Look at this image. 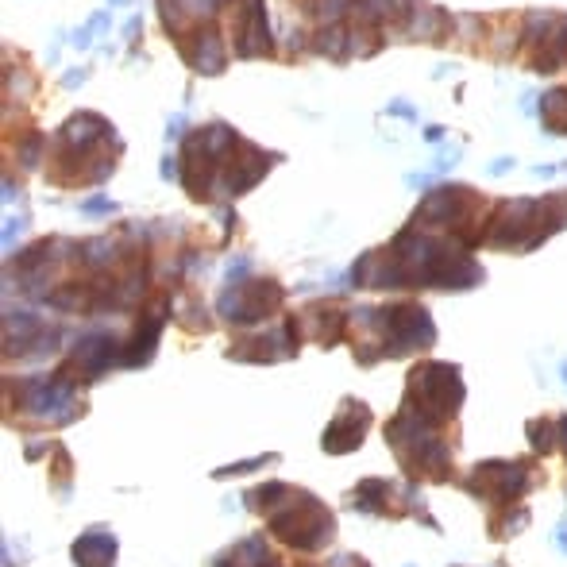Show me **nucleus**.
Listing matches in <instances>:
<instances>
[{
    "label": "nucleus",
    "instance_id": "nucleus-1",
    "mask_svg": "<svg viewBox=\"0 0 567 567\" xmlns=\"http://www.w3.org/2000/svg\"><path fill=\"white\" fill-rule=\"evenodd\" d=\"M247 502H251V510H259L267 517L270 533L282 544L297 548V552H317L336 533L332 510H324L313 494H305L297 486L267 483L259 490H251Z\"/></svg>",
    "mask_w": 567,
    "mask_h": 567
},
{
    "label": "nucleus",
    "instance_id": "nucleus-2",
    "mask_svg": "<svg viewBox=\"0 0 567 567\" xmlns=\"http://www.w3.org/2000/svg\"><path fill=\"white\" fill-rule=\"evenodd\" d=\"M459 402H463V382H459L456 367H448V363H417L409 371L402 413H409L413 421H421L429 429H440L444 421L456 417Z\"/></svg>",
    "mask_w": 567,
    "mask_h": 567
},
{
    "label": "nucleus",
    "instance_id": "nucleus-3",
    "mask_svg": "<svg viewBox=\"0 0 567 567\" xmlns=\"http://www.w3.org/2000/svg\"><path fill=\"white\" fill-rule=\"evenodd\" d=\"M359 321L378 332V359L382 355H405V351H425L436 340L429 313L421 305H386V309H367Z\"/></svg>",
    "mask_w": 567,
    "mask_h": 567
},
{
    "label": "nucleus",
    "instance_id": "nucleus-4",
    "mask_svg": "<svg viewBox=\"0 0 567 567\" xmlns=\"http://www.w3.org/2000/svg\"><path fill=\"white\" fill-rule=\"evenodd\" d=\"M525 43L533 47L529 66L537 74H556L567 62V16H552V12H533L525 16Z\"/></svg>",
    "mask_w": 567,
    "mask_h": 567
},
{
    "label": "nucleus",
    "instance_id": "nucleus-5",
    "mask_svg": "<svg viewBox=\"0 0 567 567\" xmlns=\"http://www.w3.org/2000/svg\"><path fill=\"white\" fill-rule=\"evenodd\" d=\"M282 305V286L278 282H232V290H224L220 297V317L228 324H259L267 321V313H274Z\"/></svg>",
    "mask_w": 567,
    "mask_h": 567
},
{
    "label": "nucleus",
    "instance_id": "nucleus-6",
    "mask_svg": "<svg viewBox=\"0 0 567 567\" xmlns=\"http://www.w3.org/2000/svg\"><path fill=\"white\" fill-rule=\"evenodd\" d=\"M120 344L108 336V332H93V336H85L74 355L58 367V382H66V386H74V382H97V378L105 375L108 367L120 359L124 363V351H116Z\"/></svg>",
    "mask_w": 567,
    "mask_h": 567
},
{
    "label": "nucleus",
    "instance_id": "nucleus-7",
    "mask_svg": "<svg viewBox=\"0 0 567 567\" xmlns=\"http://www.w3.org/2000/svg\"><path fill=\"white\" fill-rule=\"evenodd\" d=\"M529 467L525 463H483L471 471L467 479V490L479 494L486 502H498V506H510L517 502L525 490H529Z\"/></svg>",
    "mask_w": 567,
    "mask_h": 567
},
{
    "label": "nucleus",
    "instance_id": "nucleus-8",
    "mask_svg": "<svg viewBox=\"0 0 567 567\" xmlns=\"http://www.w3.org/2000/svg\"><path fill=\"white\" fill-rule=\"evenodd\" d=\"M371 429V409L363 402H344L340 405V413H336V421L324 429V440L321 448L328 456H344V452H355L359 444H363V432Z\"/></svg>",
    "mask_w": 567,
    "mask_h": 567
},
{
    "label": "nucleus",
    "instance_id": "nucleus-9",
    "mask_svg": "<svg viewBox=\"0 0 567 567\" xmlns=\"http://www.w3.org/2000/svg\"><path fill=\"white\" fill-rule=\"evenodd\" d=\"M236 54H240V58H259V54H270L263 0H247V4L240 8V16H236Z\"/></svg>",
    "mask_w": 567,
    "mask_h": 567
},
{
    "label": "nucleus",
    "instance_id": "nucleus-10",
    "mask_svg": "<svg viewBox=\"0 0 567 567\" xmlns=\"http://www.w3.org/2000/svg\"><path fill=\"white\" fill-rule=\"evenodd\" d=\"M182 54H186V62L197 70V74H209V78L220 74V70H224V62H228L220 35L209 31V27H205V31L197 27L193 35H186V39H182Z\"/></svg>",
    "mask_w": 567,
    "mask_h": 567
},
{
    "label": "nucleus",
    "instance_id": "nucleus-11",
    "mask_svg": "<svg viewBox=\"0 0 567 567\" xmlns=\"http://www.w3.org/2000/svg\"><path fill=\"white\" fill-rule=\"evenodd\" d=\"M162 24L170 27L178 39H186L189 27H201V20H213L220 12V0H159Z\"/></svg>",
    "mask_w": 567,
    "mask_h": 567
},
{
    "label": "nucleus",
    "instance_id": "nucleus-12",
    "mask_svg": "<svg viewBox=\"0 0 567 567\" xmlns=\"http://www.w3.org/2000/svg\"><path fill=\"white\" fill-rule=\"evenodd\" d=\"M162 324H166V301H159L143 321L135 328L132 344L124 351V363L128 367H143V363H151V355L159 348V336H162Z\"/></svg>",
    "mask_w": 567,
    "mask_h": 567
},
{
    "label": "nucleus",
    "instance_id": "nucleus-13",
    "mask_svg": "<svg viewBox=\"0 0 567 567\" xmlns=\"http://www.w3.org/2000/svg\"><path fill=\"white\" fill-rule=\"evenodd\" d=\"M301 328H305V336L309 340H317V344H336L340 336H344V328H348V313L344 309H336V305H309L305 313H301Z\"/></svg>",
    "mask_w": 567,
    "mask_h": 567
},
{
    "label": "nucleus",
    "instance_id": "nucleus-14",
    "mask_svg": "<svg viewBox=\"0 0 567 567\" xmlns=\"http://www.w3.org/2000/svg\"><path fill=\"white\" fill-rule=\"evenodd\" d=\"M116 560V540L105 529H93L74 540V564L78 567H112Z\"/></svg>",
    "mask_w": 567,
    "mask_h": 567
},
{
    "label": "nucleus",
    "instance_id": "nucleus-15",
    "mask_svg": "<svg viewBox=\"0 0 567 567\" xmlns=\"http://www.w3.org/2000/svg\"><path fill=\"white\" fill-rule=\"evenodd\" d=\"M313 51L324 54V58H336V62H344L351 58V31L340 24H328L317 31V39H313Z\"/></svg>",
    "mask_w": 567,
    "mask_h": 567
},
{
    "label": "nucleus",
    "instance_id": "nucleus-16",
    "mask_svg": "<svg viewBox=\"0 0 567 567\" xmlns=\"http://www.w3.org/2000/svg\"><path fill=\"white\" fill-rule=\"evenodd\" d=\"M402 31L413 35V39H436V35L444 31V16H440L436 8H429V4H417L413 16L402 24Z\"/></svg>",
    "mask_w": 567,
    "mask_h": 567
},
{
    "label": "nucleus",
    "instance_id": "nucleus-17",
    "mask_svg": "<svg viewBox=\"0 0 567 567\" xmlns=\"http://www.w3.org/2000/svg\"><path fill=\"white\" fill-rule=\"evenodd\" d=\"M540 120L552 135L567 132V89H552L544 101H540Z\"/></svg>",
    "mask_w": 567,
    "mask_h": 567
},
{
    "label": "nucleus",
    "instance_id": "nucleus-18",
    "mask_svg": "<svg viewBox=\"0 0 567 567\" xmlns=\"http://www.w3.org/2000/svg\"><path fill=\"white\" fill-rule=\"evenodd\" d=\"M552 429H556V421H533V425H529V436H533V448H537V452H548V448H552Z\"/></svg>",
    "mask_w": 567,
    "mask_h": 567
},
{
    "label": "nucleus",
    "instance_id": "nucleus-19",
    "mask_svg": "<svg viewBox=\"0 0 567 567\" xmlns=\"http://www.w3.org/2000/svg\"><path fill=\"white\" fill-rule=\"evenodd\" d=\"M39 147H43V135H27L24 147H20V159H24V166H35V162H39Z\"/></svg>",
    "mask_w": 567,
    "mask_h": 567
},
{
    "label": "nucleus",
    "instance_id": "nucleus-20",
    "mask_svg": "<svg viewBox=\"0 0 567 567\" xmlns=\"http://www.w3.org/2000/svg\"><path fill=\"white\" fill-rule=\"evenodd\" d=\"M85 213H112V201H105V197H93V201H85Z\"/></svg>",
    "mask_w": 567,
    "mask_h": 567
},
{
    "label": "nucleus",
    "instance_id": "nucleus-21",
    "mask_svg": "<svg viewBox=\"0 0 567 567\" xmlns=\"http://www.w3.org/2000/svg\"><path fill=\"white\" fill-rule=\"evenodd\" d=\"M332 567H367V560H359V556H340V560H332Z\"/></svg>",
    "mask_w": 567,
    "mask_h": 567
},
{
    "label": "nucleus",
    "instance_id": "nucleus-22",
    "mask_svg": "<svg viewBox=\"0 0 567 567\" xmlns=\"http://www.w3.org/2000/svg\"><path fill=\"white\" fill-rule=\"evenodd\" d=\"M560 544H564V548H567V529H564V537H560Z\"/></svg>",
    "mask_w": 567,
    "mask_h": 567
},
{
    "label": "nucleus",
    "instance_id": "nucleus-23",
    "mask_svg": "<svg viewBox=\"0 0 567 567\" xmlns=\"http://www.w3.org/2000/svg\"><path fill=\"white\" fill-rule=\"evenodd\" d=\"M108 4H124V0H108Z\"/></svg>",
    "mask_w": 567,
    "mask_h": 567
},
{
    "label": "nucleus",
    "instance_id": "nucleus-24",
    "mask_svg": "<svg viewBox=\"0 0 567 567\" xmlns=\"http://www.w3.org/2000/svg\"><path fill=\"white\" fill-rule=\"evenodd\" d=\"M564 440H567V421H564Z\"/></svg>",
    "mask_w": 567,
    "mask_h": 567
}]
</instances>
